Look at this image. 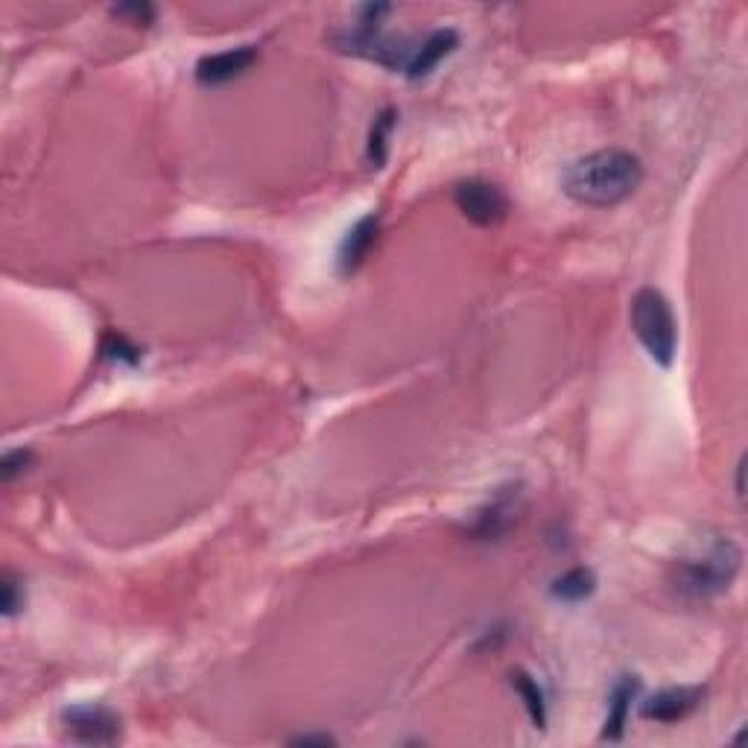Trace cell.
Listing matches in <instances>:
<instances>
[{
  "instance_id": "obj_10",
  "label": "cell",
  "mask_w": 748,
  "mask_h": 748,
  "mask_svg": "<svg viewBox=\"0 0 748 748\" xmlns=\"http://www.w3.org/2000/svg\"><path fill=\"white\" fill-rule=\"evenodd\" d=\"M457 48H459V32L457 30H450V27H445V30H433L425 41H418L416 56H412L410 68H407V73H403V77H410V79L430 77L436 64H439L441 59H448V56L453 53Z\"/></svg>"
},
{
  "instance_id": "obj_9",
  "label": "cell",
  "mask_w": 748,
  "mask_h": 748,
  "mask_svg": "<svg viewBox=\"0 0 748 748\" xmlns=\"http://www.w3.org/2000/svg\"><path fill=\"white\" fill-rule=\"evenodd\" d=\"M380 235V213H366L346 231L337 249V269L342 278H351L366 263L371 246Z\"/></svg>"
},
{
  "instance_id": "obj_1",
  "label": "cell",
  "mask_w": 748,
  "mask_h": 748,
  "mask_svg": "<svg viewBox=\"0 0 748 748\" xmlns=\"http://www.w3.org/2000/svg\"><path fill=\"white\" fill-rule=\"evenodd\" d=\"M644 161L635 152L608 147L576 158L561 173V190L588 208H615L644 184Z\"/></svg>"
},
{
  "instance_id": "obj_12",
  "label": "cell",
  "mask_w": 748,
  "mask_h": 748,
  "mask_svg": "<svg viewBox=\"0 0 748 748\" xmlns=\"http://www.w3.org/2000/svg\"><path fill=\"white\" fill-rule=\"evenodd\" d=\"M597 591V576L591 568H574L568 574H561L559 579H552L550 594L552 599L559 602H568V606H579L585 599H591Z\"/></svg>"
},
{
  "instance_id": "obj_8",
  "label": "cell",
  "mask_w": 748,
  "mask_h": 748,
  "mask_svg": "<svg viewBox=\"0 0 748 748\" xmlns=\"http://www.w3.org/2000/svg\"><path fill=\"white\" fill-rule=\"evenodd\" d=\"M255 62H258V48H252V44L229 48L220 50V53L202 56L193 77H197L199 86H226L231 79H240L243 73L252 71Z\"/></svg>"
},
{
  "instance_id": "obj_11",
  "label": "cell",
  "mask_w": 748,
  "mask_h": 748,
  "mask_svg": "<svg viewBox=\"0 0 748 748\" xmlns=\"http://www.w3.org/2000/svg\"><path fill=\"white\" fill-rule=\"evenodd\" d=\"M640 694V678L638 676H620L617 685L611 687V696H608V717L602 725V740L617 742L622 740V731H626V722H629L631 701L638 699Z\"/></svg>"
},
{
  "instance_id": "obj_16",
  "label": "cell",
  "mask_w": 748,
  "mask_h": 748,
  "mask_svg": "<svg viewBox=\"0 0 748 748\" xmlns=\"http://www.w3.org/2000/svg\"><path fill=\"white\" fill-rule=\"evenodd\" d=\"M36 465V450L32 448H12L3 453L0 459V480L12 482L18 480L21 473H27Z\"/></svg>"
},
{
  "instance_id": "obj_5",
  "label": "cell",
  "mask_w": 748,
  "mask_h": 748,
  "mask_svg": "<svg viewBox=\"0 0 748 748\" xmlns=\"http://www.w3.org/2000/svg\"><path fill=\"white\" fill-rule=\"evenodd\" d=\"M453 202L462 211L465 220H471L480 229H491L509 217V197L500 184L486 179H465L453 188Z\"/></svg>"
},
{
  "instance_id": "obj_4",
  "label": "cell",
  "mask_w": 748,
  "mask_h": 748,
  "mask_svg": "<svg viewBox=\"0 0 748 748\" xmlns=\"http://www.w3.org/2000/svg\"><path fill=\"white\" fill-rule=\"evenodd\" d=\"M62 731L79 746H114L123 737V719L106 705H71L62 710Z\"/></svg>"
},
{
  "instance_id": "obj_13",
  "label": "cell",
  "mask_w": 748,
  "mask_h": 748,
  "mask_svg": "<svg viewBox=\"0 0 748 748\" xmlns=\"http://www.w3.org/2000/svg\"><path fill=\"white\" fill-rule=\"evenodd\" d=\"M509 685H512V690L520 696V701H523V708H527L532 725H536L538 731H543V728H547V696H543L541 685H538L536 678L529 676L527 670L509 672Z\"/></svg>"
},
{
  "instance_id": "obj_18",
  "label": "cell",
  "mask_w": 748,
  "mask_h": 748,
  "mask_svg": "<svg viewBox=\"0 0 748 748\" xmlns=\"http://www.w3.org/2000/svg\"><path fill=\"white\" fill-rule=\"evenodd\" d=\"M109 12L132 27H150L156 21V7L152 3H118Z\"/></svg>"
},
{
  "instance_id": "obj_2",
  "label": "cell",
  "mask_w": 748,
  "mask_h": 748,
  "mask_svg": "<svg viewBox=\"0 0 748 748\" xmlns=\"http://www.w3.org/2000/svg\"><path fill=\"white\" fill-rule=\"evenodd\" d=\"M742 568L740 543L731 536L701 538L694 552H687L672 565L670 585L678 599L685 602H710L734 585Z\"/></svg>"
},
{
  "instance_id": "obj_17",
  "label": "cell",
  "mask_w": 748,
  "mask_h": 748,
  "mask_svg": "<svg viewBox=\"0 0 748 748\" xmlns=\"http://www.w3.org/2000/svg\"><path fill=\"white\" fill-rule=\"evenodd\" d=\"M103 357H109L114 362H127V366H138L141 362V348L132 346L123 333H106Z\"/></svg>"
},
{
  "instance_id": "obj_7",
  "label": "cell",
  "mask_w": 748,
  "mask_h": 748,
  "mask_svg": "<svg viewBox=\"0 0 748 748\" xmlns=\"http://www.w3.org/2000/svg\"><path fill=\"white\" fill-rule=\"evenodd\" d=\"M520 503H523L520 486L497 489L489 503L477 512V518H473L468 532H471L477 541H500V538L515 527V520H518L520 515Z\"/></svg>"
},
{
  "instance_id": "obj_14",
  "label": "cell",
  "mask_w": 748,
  "mask_h": 748,
  "mask_svg": "<svg viewBox=\"0 0 748 748\" xmlns=\"http://www.w3.org/2000/svg\"><path fill=\"white\" fill-rule=\"evenodd\" d=\"M395 123H398V111L389 106V109H383L375 118V123H371L369 129V143H366V158H369L371 167H387V158H389V138H392L395 132Z\"/></svg>"
},
{
  "instance_id": "obj_15",
  "label": "cell",
  "mask_w": 748,
  "mask_h": 748,
  "mask_svg": "<svg viewBox=\"0 0 748 748\" xmlns=\"http://www.w3.org/2000/svg\"><path fill=\"white\" fill-rule=\"evenodd\" d=\"M24 602H27L24 582H21L16 574H3V582H0V611H3V617L12 620L16 615H21Z\"/></svg>"
},
{
  "instance_id": "obj_6",
  "label": "cell",
  "mask_w": 748,
  "mask_h": 748,
  "mask_svg": "<svg viewBox=\"0 0 748 748\" xmlns=\"http://www.w3.org/2000/svg\"><path fill=\"white\" fill-rule=\"evenodd\" d=\"M705 694H708V690L699 685L664 687V690H658V694L649 696L646 701H640V717L649 719V722H661V725L685 722L687 717H694L696 710L701 708Z\"/></svg>"
},
{
  "instance_id": "obj_20",
  "label": "cell",
  "mask_w": 748,
  "mask_h": 748,
  "mask_svg": "<svg viewBox=\"0 0 748 748\" xmlns=\"http://www.w3.org/2000/svg\"><path fill=\"white\" fill-rule=\"evenodd\" d=\"M742 473H746V457L740 459V462H737V497H746V486H742Z\"/></svg>"
},
{
  "instance_id": "obj_19",
  "label": "cell",
  "mask_w": 748,
  "mask_h": 748,
  "mask_svg": "<svg viewBox=\"0 0 748 748\" xmlns=\"http://www.w3.org/2000/svg\"><path fill=\"white\" fill-rule=\"evenodd\" d=\"M292 746H337L331 734H299V737H292Z\"/></svg>"
},
{
  "instance_id": "obj_3",
  "label": "cell",
  "mask_w": 748,
  "mask_h": 748,
  "mask_svg": "<svg viewBox=\"0 0 748 748\" xmlns=\"http://www.w3.org/2000/svg\"><path fill=\"white\" fill-rule=\"evenodd\" d=\"M631 331L638 337L646 355L661 369H670L678 355V322L670 299L655 287H644L631 299Z\"/></svg>"
}]
</instances>
